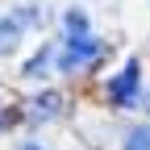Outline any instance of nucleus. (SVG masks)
Returning a JSON list of instances; mask_svg holds the SVG:
<instances>
[{"instance_id": "1", "label": "nucleus", "mask_w": 150, "mask_h": 150, "mask_svg": "<svg viewBox=\"0 0 150 150\" xmlns=\"http://www.w3.org/2000/svg\"><path fill=\"white\" fill-rule=\"evenodd\" d=\"M100 54H104V38H96V33H79V38H63V50L54 54V59H59V71L75 75V71L92 67Z\"/></svg>"}, {"instance_id": "2", "label": "nucleus", "mask_w": 150, "mask_h": 150, "mask_svg": "<svg viewBox=\"0 0 150 150\" xmlns=\"http://www.w3.org/2000/svg\"><path fill=\"white\" fill-rule=\"evenodd\" d=\"M38 21H42L38 8H13L8 17H0V54H13L17 46H21L25 25H38Z\"/></svg>"}, {"instance_id": "3", "label": "nucleus", "mask_w": 150, "mask_h": 150, "mask_svg": "<svg viewBox=\"0 0 150 150\" xmlns=\"http://www.w3.org/2000/svg\"><path fill=\"white\" fill-rule=\"evenodd\" d=\"M138 88H142V67H138V59H129V63L108 79V100H112V104H134V100H138Z\"/></svg>"}, {"instance_id": "4", "label": "nucleus", "mask_w": 150, "mask_h": 150, "mask_svg": "<svg viewBox=\"0 0 150 150\" xmlns=\"http://www.w3.org/2000/svg\"><path fill=\"white\" fill-rule=\"evenodd\" d=\"M25 112H29V121H54L63 112V96H59V92H42V96L29 100Z\"/></svg>"}, {"instance_id": "5", "label": "nucleus", "mask_w": 150, "mask_h": 150, "mask_svg": "<svg viewBox=\"0 0 150 150\" xmlns=\"http://www.w3.org/2000/svg\"><path fill=\"white\" fill-rule=\"evenodd\" d=\"M50 63H54V46H50V42H42V50H38L33 59L25 63V71H21V75H25V79H42V75H50Z\"/></svg>"}, {"instance_id": "6", "label": "nucleus", "mask_w": 150, "mask_h": 150, "mask_svg": "<svg viewBox=\"0 0 150 150\" xmlns=\"http://www.w3.org/2000/svg\"><path fill=\"white\" fill-rule=\"evenodd\" d=\"M63 29H67V38H79V33H92V29H88V13H83L79 4H71V8L63 13Z\"/></svg>"}, {"instance_id": "7", "label": "nucleus", "mask_w": 150, "mask_h": 150, "mask_svg": "<svg viewBox=\"0 0 150 150\" xmlns=\"http://www.w3.org/2000/svg\"><path fill=\"white\" fill-rule=\"evenodd\" d=\"M121 150H150V125H129L121 138Z\"/></svg>"}, {"instance_id": "8", "label": "nucleus", "mask_w": 150, "mask_h": 150, "mask_svg": "<svg viewBox=\"0 0 150 150\" xmlns=\"http://www.w3.org/2000/svg\"><path fill=\"white\" fill-rule=\"evenodd\" d=\"M21 150H46L42 142H21Z\"/></svg>"}, {"instance_id": "9", "label": "nucleus", "mask_w": 150, "mask_h": 150, "mask_svg": "<svg viewBox=\"0 0 150 150\" xmlns=\"http://www.w3.org/2000/svg\"><path fill=\"white\" fill-rule=\"evenodd\" d=\"M0 129H4V108H0Z\"/></svg>"}, {"instance_id": "10", "label": "nucleus", "mask_w": 150, "mask_h": 150, "mask_svg": "<svg viewBox=\"0 0 150 150\" xmlns=\"http://www.w3.org/2000/svg\"><path fill=\"white\" fill-rule=\"evenodd\" d=\"M146 108H150V96H146Z\"/></svg>"}]
</instances>
